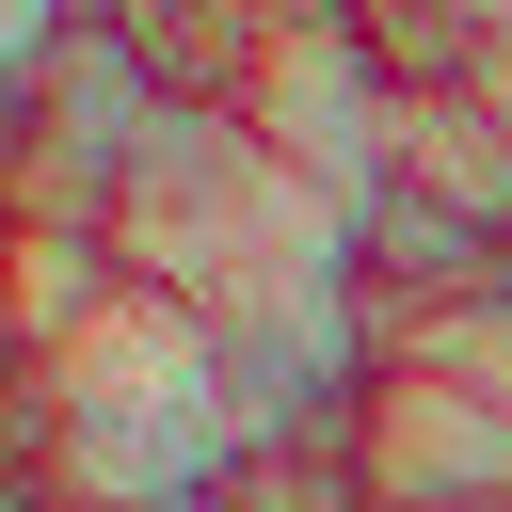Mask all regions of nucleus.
<instances>
[{
	"label": "nucleus",
	"instance_id": "nucleus-4",
	"mask_svg": "<svg viewBox=\"0 0 512 512\" xmlns=\"http://www.w3.org/2000/svg\"><path fill=\"white\" fill-rule=\"evenodd\" d=\"M400 192H432L448 224H480V240L512 256V128H496L480 80H448V96L400 112Z\"/></svg>",
	"mask_w": 512,
	"mask_h": 512
},
{
	"label": "nucleus",
	"instance_id": "nucleus-7",
	"mask_svg": "<svg viewBox=\"0 0 512 512\" xmlns=\"http://www.w3.org/2000/svg\"><path fill=\"white\" fill-rule=\"evenodd\" d=\"M0 512H48V496H32V480H0Z\"/></svg>",
	"mask_w": 512,
	"mask_h": 512
},
{
	"label": "nucleus",
	"instance_id": "nucleus-3",
	"mask_svg": "<svg viewBox=\"0 0 512 512\" xmlns=\"http://www.w3.org/2000/svg\"><path fill=\"white\" fill-rule=\"evenodd\" d=\"M144 272H128V240L112 224H0V320L32 336V352H64L80 320H112Z\"/></svg>",
	"mask_w": 512,
	"mask_h": 512
},
{
	"label": "nucleus",
	"instance_id": "nucleus-2",
	"mask_svg": "<svg viewBox=\"0 0 512 512\" xmlns=\"http://www.w3.org/2000/svg\"><path fill=\"white\" fill-rule=\"evenodd\" d=\"M352 480H368V512H512V416L432 368H368Z\"/></svg>",
	"mask_w": 512,
	"mask_h": 512
},
{
	"label": "nucleus",
	"instance_id": "nucleus-8",
	"mask_svg": "<svg viewBox=\"0 0 512 512\" xmlns=\"http://www.w3.org/2000/svg\"><path fill=\"white\" fill-rule=\"evenodd\" d=\"M272 16H352V0H272Z\"/></svg>",
	"mask_w": 512,
	"mask_h": 512
},
{
	"label": "nucleus",
	"instance_id": "nucleus-1",
	"mask_svg": "<svg viewBox=\"0 0 512 512\" xmlns=\"http://www.w3.org/2000/svg\"><path fill=\"white\" fill-rule=\"evenodd\" d=\"M400 112H416V96L368 64V32H352V16H272L256 80H240V128H256L320 208H352V224L400 192Z\"/></svg>",
	"mask_w": 512,
	"mask_h": 512
},
{
	"label": "nucleus",
	"instance_id": "nucleus-5",
	"mask_svg": "<svg viewBox=\"0 0 512 512\" xmlns=\"http://www.w3.org/2000/svg\"><path fill=\"white\" fill-rule=\"evenodd\" d=\"M64 32H80V0H0V80H16V96H32V80H48V48H64Z\"/></svg>",
	"mask_w": 512,
	"mask_h": 512
},
{
	"label": "nucleus",
	"instance_id": "nucleus-6",
	"mask_svg": "<svg viewBox=\"0 0 512 512\" xmlns=\"http://www.w3.org/2000/svg\"><path fill=\"white\" fill-rule=\"evenodd\" d=\"M480 96H496V128H512V32H496V48H480Z\"/></svg>",
	"mask_w": 512,
	"mask_h": 512
}]
</instances>
